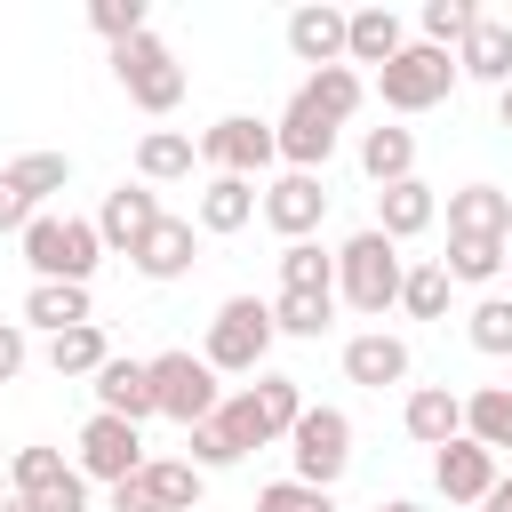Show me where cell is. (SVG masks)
Returning <instances> with one entry per match:
<instances>
[{
    "instance_id": "8d00e7d4",
    "label": "cell",
    "mask_w": 512,
    "mask_h": 512,
    "mask_svg": "<svg viewBox=\"0 0 512 512\" xmlns=\"http://www.w3.org/2000/svg\"><path fill=\"white\" fill-rule=\"evenodd\" d=\"M144 480H152V496H160V512H200V464L192 456H152L144 464Z\"/></svg>"
},
{
    "instance_id": "f5cc1de1",
    "label": "cell",
    "mask_w": 512,
    "mask_h": 512,
    "mask_svg": "<svg viewBox=\"0 0 512 512\" xmlns=\"http://www.w3.org/2000/svg\"><path fill=\"white\" fill-rule=\"evenodd\" d=\"M0 512H40V504H32V496H8V504H0Z\"/></svg>"
},
{
    "instance_id": "cb8c5ba5",
    "label": "cell",
    "mask_w": 512,
    "mask_h": 512,
    "mask_svg": "<svg viewBox=\"0 0 512 512\" xmlns=\"http://www.w3.org/2000/svg\"><path fill=\"white\" fill-rule=\"evenodd\" d=\"M200 168V144L184 128H144L136 136V184H184Z\"/></svg>"
},
{
    "instance_id": "ac0fdd59",
    "label": "cell",
    "mask_w": 512,
    "mask_h": 512,
    "mask_svg": "<svg viewBox=\"0 0 512 512\" xmlns=\"http://www.w3.org/2000/svg\"><path fill=\"white\" fill-rule=\"evenodd\" d=\"M344 376L368 384V392L408 384V336H392V328H360V336H344Z\"/></svg>"
},
{
    "instance_id": "b9f144b4",
    "label": "cell",
    "mask_w": 512,
    "mask_h": 512,
    "mask_svg": "<svg viewBox=\"0 0 512 512\" xmlns=\"http://www.w3.org/2000/svg\"><path fill=\"white\" fill-rule=\"evenodd\" d=\"M88 24L120 48V40H136V32H152V8L144 0H88Z\"/></svg>"
},
{
    "instance_id": "9a60e30c",
    "label": "cell",
    "mask_w": 512,
    "mask_h": 512,
    "mask_svg": "<svg viewBox=\"0 0 512 512\" xmlns=\"http://www.w3.org/2000/svg\"><path fill=\"white\" fill-rule=\"evenodd\" d=\"M128 264H136V280H152V288L184 280V272L200 264V224H192V216H160V224H152V240H144Z\"/></svg>"
},
{
    "instance_id": "83f0119b",
    "label": "cell",
    "mask_w": 512,
    "mask_h": 512,
    "mask_svg": "<svg viewBox=\"0 0 512 512\" xmlns=\"http://www.w3.org/2000/svg\"><path fill=\"white\" fill-rule=\"evenodd\" d=\"M504 248H512V240H464V232H448L440 272H448L456 288H496V280H504Z\"/></svg>"
},
{
    "instance_id": "7c38bea8",
    "label": "cell",
    "mask_w": 512,
    "mask_h": 512,
    "mask_svg": "<svg viewBox=\"0 0 512 512\" xmlns=\"http://www.w3.org/2000/svg\"><path fill=\"white\" fill-rule=\"evenodd\" d=\"M272 136H280V160H288L296 176H320V168L336 160V136H344V128H336V120H320L304 96H288V112L272 120Z\"/></svg>"
},
{
    "instance_id": "1f68e13d",
    "label": "cell",
    "mask_w": 512,
    "mask_h": 512,
    "mask_svg": "<svg viewBox=\"0 0 512 512\" xmlns=\"http://www.w3.org/2000/svg\"><path fill=\"white\" fill-rule=\"evenodd\" d=\"M216 432H224V448L232 456H248V448H272V424H264V408H256V392L240 384V392H224V408L208 416Z\"/></svg>"
},
{
    "instance_id": "5bb4252c",
    "label": "cell",
    "mask_w": 512,
    "mask_h": 512,
    "mask_svg": "<svg viewBox=\"0 0 512 512\" xmlns=\"http://www.w3.org/2000/svg\"><path fill=\"white\" fill-rule=\"evenodd\" d=\"M256 216H264V184H248V176H208V184H200V200H192V224H200L208 240L248 232Z\"/></svg>"
},
{
    "instance_id": "f907efd6",
    "label": "cell",
    "mask_w": 512,
    "mask_h": 512,
    "mask_svg": "<svg viewBox=\"0 0 512 512\" xmlns=\"http://www.w3.org/2000/svg\"><path fill=\"white\" fill-rule=\"evenodd\" d=\"M376 512H424V504H416V496H384Z\"/></svg>"
},
{
    "instance_id": "277c9868",
    "label": "cell",
    "mask_w": 512,
    "mask_h": 512,
    "mask_svg": "<svg viewBox=\"0 0 512 512\" xmlns=\"http://www.w3.org/2000/svg\"><path fill=\"white\" fill-rule=\"evenodd\" d=\"M112 80L128 88V104L136 112H176L184 104V64H176V48L160 40V32H136V40H120L112 48Z\"/></svg>"
},
{
    "instance_id": "30bf717a",
    "label": "cell",
    "mask_w": 512,
    "mask_h": 512,
    "mask_svg": "<svg viewBox=\"0 0 512 512\" xmlns=\"http://www.w3.org/2000/svg\"><path fill=\"white\" fill-rule=\"evenodd\" d=\"M320 216H328V184H320V176L280 168V176L264 184V224H272L280 240H312V232H320Z\"/></svg>"
},
{
    "instance_id": "ffe728a7",
    "label": "cell",
    "mask_w": 512,
    "mask_h": 512,
    "mask_svg": "<svg viewBox=\"0 0 512 512\" xmlns=\"http://www.w3.org/2000/svg\"><path fill=\"white\" fill-rule=\"evenodd\" d=\"M448 232H464V240H512V192L504 184H456L448 192Z\"/></svg>"
},
{
    "instance_id": "f6af8a7d",
    "label": "cell",
    "mask_w": 512,
    "mask_h": 512,
    "mask_svg": "<svg viewBox=\"0 0 512 512\" xmlns=\"http://www.w3.org/2000/svg\"><path fill=\"white\" fill-rule=\"evenodd\" d=\"M32 216H40V208H32V200H24V192L0 176V232H16V240H24V224H32Z\"/></svg>"
},
{
    "instance_id": "5b68a950",
    "label": "cell",
    "mask_w": 512,
    "mask_h": 512,
    "mask_svg": "<svg viewBox=\"0 0 512 512\" xmlns=\"http://www.w3.org/2000/svg\"><path fill=\"white\" fill-rule=\"evenodd\" d=\"M456 56L448 48H424V40H408L384 72H376V96H384V112H432V104H448L456 96Z\"/></svg>"
},
{
    "instance_id": "7bdbcfd3",
    "label": "cell",
    "mask_w": 512,
    "mask_h": 512,
    "mask_svg": "<svg viewBox=\"0 0 512 512\" xmlns=\"http://www.w3.org/2000/svg\"><path fill=\"white\" fill-rule=\"evenodd\" d=\"M184 448H192V464H200V472H224V464H240V456L224 448V432H216V424H192V432H184Z\"/></svg>"
},
{
    "instance_id": "74e56055",
    "label": "cell",
    "mask_w": 512,
    "mask_h": 512,
    "mask_svg": "<svg viewBox=\"0 0 512 512\" xmlns=\"http://www.w3.org/2000/svg\"><path fill=\"white\" fill-rule=\"evenodd\" d=\"M248 392H256V408H264L272 440H288V432H296V416L312 408V400H304V384H296V376H280V368H264V376H256Z\"/></svg>"
},
{
    "instance_id": "7402d4cb",
    "label": "cell",
    "mask_w": 512,
    "mask_h": 512,
    "mask_svg": "<svg viewBox=\"0 0 512 512\" xmlns=\"http://www.w3.org/2000/svg\"><path fill=\"white\" fill-rule=\"evenodd\" d=\"M456 72L464 80H488V88H512V24L504 16H480L456 48Z\"/></svg>"
},
{
    "instance_id": "681fc988",
    "label": "cell",
    "mask_w": 512,
    "mask_h": 512,
    "mask_svg": "<svg viewBox=\"0 0 512 512\" xmlns=\"http://www.w3.org/2000/svg\"><path fill=\"white\" fill-rule=\"evenodd\" d=\"M496 128H512V88H496Z\"/></svg>"
},
{
    "instance_id": "d590c367",
    "label": "cell",
    "mask_w": 512,
    "mask_h": 512,
    "mask_svg": "<svg viewBox=\"0 0 512 512\" xmlns=\"http://www.w3.org/2000/svg\"><path fill=\"white\" fill-rule=\"evenodd\" d=\"M272 328L320 344V336L336 328V296H296V288H280V296H272Z\"/></svg>"
},
{
    "instance_id": "bcb514c9",
    "label": "cell",
    "mask_w": 512,
    "mask_h": 512,
    "mask_svg": "<svg viewBox=\"0 0 512 512\" xmlns=\"http://www.w3.org/2000/svg\"><path fill=\"white\" fill-rule=\"evenodd\" d=\"M112 512H160L152 480H144V472H136V480H120V488H112Z\"/></svg>"
},
{
    "instance_id": "60d3db41",
    "label": "cell",
    "mask_w": 512,
    "mask_h": 512,
    "mask_svg": "<svg viewBox=\"0 0 512 512\" xmlns=\"http://www.w3.org/2000/svg\"><path fill=\"white\" fill-rule=\"evenodd\" d=\"M256 512H336V488H312V480H272V488H256Z\"/></svg>"
},
{
    "instance_id": "ee69618b",
    "label": "cell",
    "mask_w": 512,
    "mask_h": 512,
    "mask_svg": "<svg viewBox=\"0 0 512 512\" xmlns=\"http://www.w3.org/2000/svg\"><path fill=\"white\" fill-rule=\"evenodd\" d=\"M24 360H32L24 320H0V384H16V376H24Z\"/></svg>"
},
{
    "instance_id": "f35d334b",
    "label": "cell",
    "mask_w": 512,
    "mask_h": 512,
    "mask_svg": "<svg viewBox=\"0 0 512 512\" xmlns=\"http://www.w3.org/2000/svg\"><path fill=\"white\" fill-rule=\"evenodd\" d=\"M464 336H472V352L512 360V296H504V288H496V296H480V304L464 312Z\"/></svg>"
},
{
    "instance_id": "4dcf8cb0",
    "label": "cell",
    "mask_w": 512,
    "mask_h": 512,
    "mask_svg": "<svg viewBox=\"0 0 512 512\" xmlns=\"http://www.w3.org/2000/svg\"><path fill=\"white\" fill-rule=\"evenodd\" d=\"M104 360H112V336H104L96 320H88V328L48 336V368H56V376H88V384H96V368H104Z\"/></svg>"
},
{
    "instance_id": "f1b7e54d",
    "label": "cell",
    "mask_w": 512,
    "mask_h": 512,
    "mask_svg": "<svg viewBox=\"0 0 512 512\" xmlns=\"http://www.w3.org/2000/svg\"><path fill=\"white\" fill-rule=\"evenodd\" d=\"M464 432H472L488 456H512V392H504V384L464 392Z\"/></svg>"
},
{
    "instance_id": "8992f818",
    "label": "cell",
    "mask_w": 512,
    "mask_h": 512,
    "mask_svg": "<svg viewBox=\"0 0 512 512\" xmlns=\"http://www.w3.org/2000/svg\"><path fill=\"white\" fill-rule=\"evenodd\" d=\"M280 160V136H272V120H256V112H224V120H208L200 128V168L208 176H264Z\"/></svg>"
},
{
    "instance_id": "11a10c76",
    "label": "cell",
    "mask_w": 512,
    "mask_h": 512,
    "mask_svg": "<svg viewBox=\"0 0 512 512\" xmlns=\"http://www.w3.org/2000/svg\"><path fill=\"white\" fill-rule=\"evenodd\" d=\"M504 392H512V360H504Z\"/></svg>"
},
{
    "instance_id": "8fae6325",
    "label": "cell",
    "mask_w": 512,
    "mask_h": 512,
    "mask_svg": "<svg viewBox=\"0 0 512 512\" xmlns=\"http://www.w3.org/2000/svg\"><path fill=\"white\" fill-rule=\"evenodd\" d=\"M504 480V464L464 432V440H448V448H432V488L448 496V504H488V488Z\"/></svg>"
},
{
    "instance_id": "4fadbf2b",
    "label": "cell",
    "mask_w": 512,
    "mask_h": 512,
    "mask_svg": "<svg viewBox=\"0 0 512 512\" xmlns=\"http://www.w3.org/2000/svg\"><path fill=\"white\" fill-rule=\"evenodd\" d=\"M168 208H160V192L152 184H112L104 192V208H96V232H104V248H120V256H136L144 240H152V224H160Z\"/></svg>"
},
{
    "instance_id": "7dc6e473",
    "label": "cell",
    "mask_w": 512,
    "mask_h": 512,
    "mask_svg": "<svg viewBox=\"0 0 512 512\" xmlns=\"http://www.w3.org/2000/svg\"><path fill=\"white\" fill-rule=\"evenodd\" d=\"M40 512H88V472H72V480H64V488H56Z\"/></svg>"
},
{
    "instance_id": "7a4b0ae2",
    "label": "cell",
    "mask_w": 512,
    "mask_h": 512,
    "mask_svg": "<svg viewBox=\"0 0 512 512\" xmlns=\"http://www.w3.org/2000/svg\"><path fill=\"white\" fill-rule=\"evenodd\" d=\"M272 296H224L216 304V320H208V344H200V360L216 368V376H264V360H272Z\"/></svg>"
},
{
    "instance_id": "816d5d0a",
    "label": "cell",
    "mask_w": 512,
    "mask_h": 512,
    "mask_svg": "<svg viewBox=\"0 0 512 512\" xmlns=\"http://www.w3.org/2000/svg\"><path fill=\"white\" fill-rule=\"evenodd\" d=\"M8 496H16V480H8V456H0V504H8Z\"/></svg>"
},
{
    "instance_id": "2e32d148",
    "label": "cell",
    "mask_w": 512,
    "mask_h": 512,
    "mask_svg": "<svg viewBox=\"0 0 512 512\" xmlns=\"http://www.w3.org/2000/svg\"><path fill=\"white\" fill-rule=\"evenodd\" d=\"M400 432H408L416 448H448V440H464V392H448V384H408V400H400Z\"/></svg>"
},
{
    "instance_id": "836d02e7",
    "label": "cell",
    "mask_w": 512,
    "mask_h": 512,
    "mask_svg": "<svg viewBox=\"0 0 512 512\" xmlns=\"http://www.w3.org/2000/svg\"><path fill=\"white\" fill-rule=\"evenodd\" d=\"M0 176H8V184H16L32 208H40L48 192H64V184H72V152H16Z\"/></svg>"
},
{
    "instance_id": "52a82bcc",
    "label": "cell",
    "mask_w": 512,
    "mask_h": 512,
    "mask_svg": "<svg viewBox=\"0 0 512 512\" xmlns=\"http://www.w3.org/2000/svg\"><path fill=\"white\" fill-rule=\"evenodd\" d=\"M152 392H160V416L184 424V432L224 408V376H216L200 352H152Z\"/></svg>"
},
{
    "instance_id": "e575fe53",
    "label": "cell",
    "mask_w": 512,
    "mask_h": 512,
    "mask_svg": "<svg viewBox=\"0 0 512 512\" xmlns=\"http://www.w3.org/2000/svg\"><path fill=\"white\" fill-rule=\"evenodd\" d=\"M448 296H456V280L440 272V256L408 264V280H400V312L408 320H448Z\"/></svg>"
},
{
    "instance_id": "d4e9b609",
    "label": "cell",
    "mask_w": 512,
    "mask_h": 512,
    "mask_svg": "<svg viewBox=\"0 0 512 512\" xmlns=\"http://www.w3.org/2000/svg\"><path fill=\"white\" fill-rule=\"evenodd\" d=\"M88 320H96L88 288H72V280H32V296H24V328L64 336V328H88Z\"/></svg>"
},
{
    "instance_id": "db71d44e",
    "label": "cell",
    "mask_w": 512,
    "mask_h": 512,
    "mask_svg": "<svg viewBox=\"0 0 512 512\" xmlns=\"http://www.w3.org/2000/svg\"><path fill=\"white\" fill-rule=\"evenodd\" d=\"M504 296H512V248H504Z\"/></svg>"
},
{
    "instance_id": "f546056e",
    "label": "cell",
    "mask_w": 512,
    "mask_h": 512,
    "mask_svg": "<svg viewBox=\"0 0 512 512\" xmlns=\"http://www.w3.org/2000/svg\"><path fill=\"white\" fill-rule=\"evenodd\" d=\"M280 288H296V296H336V248L288 240V248H280Z\"/></svg>"
},
{
    "instance_id": "ba28073f",
    "label": "cell",
    "mask_w": 512,
    "mask_h": 512,
    "mask_svg": "<svg viewBox=\"0 0 512 512\" xmlns=\"http://www.w3.org/2000/svg\"><path fill=\"white\" fill-rule=\"evenodd\" d=\"M288 456H296V480L336 488V480L352 472V416L328 408V400H312V408L296 416V432H288Z\"/></svg>"
},
{
    "instance_id": "c3c4849f",
    "label": "cell",
    "mask_w": 512,
    "mask_h": 512,
    "mask_svg": "<svg viewBox=\"0 0 512 512\" xmlns=\"http://www.w3.org/2000/svg\"><path fill=\"white\" fill-rule=\"evenodd\" d=\"M480 512H512V472H504V480L488 488V504H480Z\"/></svg>"
},
{
    "instance_id": "d6a6232c",
    "label": "cell",
    "mask_w": 512,
    "mask_h": 512,
    "mask_svg": "<svg viewBox=\"0 0 512 512\" xmlns=\"http://www.w3.org/2000/svg\"><path fill=\"white\" fill-rule=\"evenodd\" d=\"M72 472H80V464H64V448H16V456H8V480H16V496H32V504H48Z\"/></svg>"
},
{
    "instance_id": "603a6c76",
    "label": "cell",
    "mask_w": 512,
    "mask_h": 512,
    "mask_svg": "<svg viewBox=\"0 0 512 512\" xmlns=\"http://www.w3.org/2000/svg\"><path fill=\"white\" fill-rule=\"evenodd\" d=\"M400 48H408V32H400V16H392L384 0H376V8H352V24H344V64H376V72H384Z\"/></svg>"
},
{
    "instance_id": "4316f807",
    "label": "cell",
    "mask_w": 512,
    "mask_h": 512,
    "mask_svg": "<svg viewBox=\"0 0 512 512\" xmlns=\"http://www.w3.org/2000/svg\"><path fill=\"white\" fill-rule=\"evenodd\" d=\"M360 168H368L376 192H384V184H408V176H416V136H408V128H368V136H360Z\"/></svg>"
},
{
    "instance_id": "44dd1931",
    "label": "cell",
    "mask_w": 512,
    "mask_h": 512,
    "mask_svg": "<svg viewBox=\"0 0 512 512\" xmlns=\"http://www.w3.org/2000/svg\"><path fill=\"white\" fill-rule=\"evenodd\" d=\"M432 224H440V192H432L424 176L376 192V232H384V240H416V232H432Z\"/></svg>"
},
{
    "instance_id": "ab89813d",
    "label": "cell",
    "mask_w": 512,
    "mask_h": 512,
    "mask_svg": "<svg viewBox=\"0 0 512 512\" xmlns=\"http://www.w3.org/2000/svg\"><path fill=\"white\" fill-rule=\"evenodd\" d=\"M480 16H488V8H472V0H424V16H416V24H424V48H448V56H456V48H464V32H472Z\"/></svg>"
},
{
    "instance_id": "6da1fadb",
    "label": "cell",
    "mask_w": 512,
    "mask_h": 512,
    "mask_svg": "<svg viewBox=\"0 0 512 512\" xmlns=\"http://www.w3.org/2000/svg\"><path fill=\"white\" fill-rule=\"evenodd\" d=\"M400 280H408V256H400V240H384L376 224L336 248V304H352L360 320H384V312L400 304Z\"/></svg>"
},
{
    "instance_id": "484cf974",
    "label": "cell",
    "mask_w": 512,
    "mask_h": 512,
    "mask_svg": "<svg viewBox=\"0 0 512 512\" xmlns=\"http://www.w3.org/2000/svg\"><path fill=\"white\" fill-rule=\"evenodd\" d=\"M296 96H304V104H312L320 120H336V128H344V120H352V112L368 104V80H360L352 64H328V72H312V80H304Z\"/></svg>"
},
{
    "instance_id": "3957f363",
    "label": "cell",
    "mask_w": 512,
    "mask_h": 512,
    "mask_svg": "<svg viewBox=\"0 0 512 512\" xmlns=\"http://www.w3.org/2000/svg\"><path fill=\"white\" fill-rule=\"evenodd\" d=\"M24 264H32V280H72V288H88V272H96V256H104V232H96V216H32L24 224Z\"/></svg>"
},
{
    "instance_id": "9c48e42d",
    "label": "cell",
    "mask_w": 512,
    "mask_h": 512,
    "mask_svg": "<svg viewBox=\"0 0 512 512\" xmlns=\"http://www.w3.org/2000/svg\"><path fill=\"white\" fill-rule=\"evenodd\" d=\"M72 464L88 472V480H104V488H120V480H136L152 456H144V424H128V416H88L80 424V448H72Z\"/></svg>"
},
{
    "instance_id": "d6986e66",
    "label": "cell",
    "mask_w": 512,
    "mask_h": 512,
    "mask_svg": "<svg viewBox=\"0 0 512 512\" xmlns=\"http://www.w3.org/2000/svg\"><path fill=\"white\" fill-rule=\"evenodd\" d=\"M96 408L104 416H128V424H144V416H160V392H152V360H104L96 368Z\"/></svg>"
},
{
    "instance_id": "e0dca14e",
    "label": "cell",
    "mask_w": 512,
    "mask_h": 512,
    "mask_svg": "<svg viewBox=\"0 0 512 512\" xmlns=\"http://www.w3.org/2000/svg\"><path fill=\"white\" fill-rule=\"evenodd\" d=\"M344 8H328V0H304L296 16H288V56L296 64H312V72H328V64H344Z\"/></svg>"
}]
</instances>
